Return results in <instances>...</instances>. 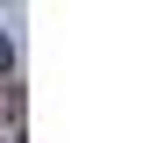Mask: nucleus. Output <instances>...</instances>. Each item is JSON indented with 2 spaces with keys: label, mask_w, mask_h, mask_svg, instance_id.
Returning <instances> with one entry per match:
<instances>
[{
  "label": "nucleus",
  "mask_w": 150,
  "mask_h": 143,
  "mask_svg": "<svg viewBox=\"0 0 150 143\" xmlns=\"http://www.w3.org/2000/svg\"><path fill=\"white\" fill-rule=\"evenodd\" d=\"M0 72H7V36H0Z\"/></svg>",
  "instance_id": "f257e3e1"
}]
</instances>
